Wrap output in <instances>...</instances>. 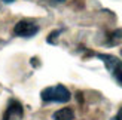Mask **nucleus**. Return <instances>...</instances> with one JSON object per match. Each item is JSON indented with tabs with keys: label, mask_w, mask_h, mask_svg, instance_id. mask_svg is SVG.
Masks as SVG:
<instances>
[{
	"label": "nucleus",
	"mask_w": 122,
	"mask_h": 120,
	"mask_svg": "<svg viewBox=\"0 0 122 120\" xmlns=\"http://www.w3.org/2000/svg\"><path fill=\"white\" fill-rule=\"evenodd\" d=\"M21 116H22V107H21V104L18 102V101H15V99H12L9 102V105H8V110H6V113H5V119L3 120L18 119Z\"/></svg>",
	"instance_id": "4"
},
{
	"label": "nucleus",
	"mask_w": 122,
	"mask_h": 120,
	"mask_svg": "<svg viewBox=\"0 0 122 120\" xmlns=\"http://www.w3.org/2000/svg\"><path fill=\"white\" fill-rule=\"evenodd\" d=\"M115 77H116V80L119 85H122V70H119L118 73H115Z\"/></svg>",
	"instance_id": "7"
},
{
	"label": "nucleus",
	"mask_w": 122,
	"mask_h": 120,
	"mask_svg": "<svg viewBox=\"0 0 122 120\" xmlns=\"http://www.w3.org/2000/svg\"><path fill=\"white\" fill-rule=\"evenodd\" d=\"M3 2H5V3H14L15 0H3Z\"/></svg>",
	"instance_id": "9"
},
{
	"label": "nucleus",
	"mask_w": 122,
	"mask_h": 120,
	"mask_svg": "<svg viewBox=\"0 0 122 120\" xmlns=\"http://www.w3.org/2000/svg\"><path fill=\"white\" fill-rule=\"evenodd\" d=\"M116 120H122V108L119 110V113H118V116H116Z\"/></svg>",
	"instance_id": "8"
},
{
	"label": "nucleus",
	"mask_w": 122,
	"mask_h": 120,
	"mask_svg": "<svg viewBox=\"0 0 122 120\" xmlns=\"http://www.w3.org/2000/svg\"><path fill=\"white\" fill-rule=\"evenodd\" d=\"M40 98L45 102H69L71 95L66 86L57 85V86H51V88L43 89L40 93Z\"/></svg>",
	"instance_id": "1"
},
{
	"label": "nucleus",
	"mask_w": 122,
	"mask_h": 120,
	"mask_svg": "<svg viewBox=\"0 0 122 120\" xmlns=\"http://www.w3.org/2000/svg\"><path fill=\"white\" fill-rule=\"evenodd\" d=\"M121 53H122V52H121Z\"/></svg>",
	"instance_id": "11"
},
{
	"label": "nucleus",
	"mask_w": 122,
	"mask_h": 120,
	"mask_svg": "<svg viewBox=\"0 0 122 120\" xmlns=\"http://www.w3.org/2000/svg\"><path fill=\"white\" fill-rule=\"evenodd\" d=\"M98 58L101 59L103 62H104L106 65V68L110 71V73H118L119 70H122V61L121 59H118L116 56H113V55H107V53H100Z\"/></svg>",
	"instance_id": "3"
},
{
	"label": "nucleus",
	"mask_w": 122,
	"mask_h": 120,
	"mask_svg": "<svg viewBox=\"0 0 122 120\" xmlns=\"http://www.w3.org/2000/svg\"><path fill=\"white\" fill-rule=\"evenodd\" d=\"M61 33V30H57V31H52L51 34H49V37H48V42L49 43H54V40H55L57 37H58V34Z\"/></svg>",
	"instance_id": "6"
},
{
	"label": "nucleus",
	"mask_w": 122,
	"mask_h": 120,
	"mask_svg": "<svg viewBox=\"0 0 122 120\" xmlns=\"http://www.w3.org/2000/svg\"><path fill=\"white\" fill-rule=\"evenodd\" d=\"M57 2H64V0H57Z\"/></svg>",
	"instance_id": "10"
},
{
	"label": "nucleus",
	"mask_w": 122,
	"mask_h": 120,
	"mask_svg": "<svg viewBox=\"0 0 122 120\" xmlns=\"http://www.w3.org/2000/svg\"><path fill=\"white\" fill-rule=\"evenodd\" d=\"M39 31V27H37V24H34L31 21H25V19H22L20 22H16V25L14 28V33L16 36H20V37H33L34 34H37Z\"/></svg>",
	"instance_id": "2"
},
{
	"label": "nucleus",
	"mask_w": 122,
	"mask_h": 120,
	"mask_svg": "<svg viewBox=\"0 0 122 120\" xmlns=\"http://www.w3.org/2000/svg\"><path fill=\"white\" fill-rule=\"evenodd\" d=\"M52 119L54 120H73L75 119V113H73L71 108H61L54 113Z\"/></svg>",
	"instance_id": "5"
}]
</instances>
